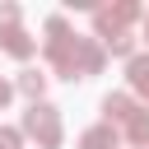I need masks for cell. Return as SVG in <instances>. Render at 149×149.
Masks as SVG:
<instances>
[{"label": "cell", "mask_w": 149, "mask_h": 149, "mask_svg": "<svg viewBox=\"0 0 149 149\" xmlns=\"http://www.w3.org/2000/svg\"><path fill=\"white\" fill-rule=\"evenodd\" d=\"M23 126H28V135H37L47 149H56V144H61V121H56V112H51V107H37V102H33V112L23 116Z\"/></svg>", "instance_id": "obj_1"}, {"label": "cell", "mask_w": 149, "mask_h": 149, "mask_svg": "<svg viewBox=\"0 0 149 149\" xmlns=\"http://www.w3.org/2000/svg\"><path fill=\"white\" fill-rule=\"evenodd\" d=\"M135 14H140L135 5H116V9H98V33H102V37L112 42V37H121V28H126V23L135 19Z\"/></svg>", "instance_id": "obj_2"}, {"label": "cell", "mask_w": 149, "mask_h": 149, "mask_svg": "<svg viewBox=\"0 0 149 149\" xmlns=\"http://www.w3.org/2000/svg\"><path fill=\"white\" fill-rule=\"evenodd\" d=\"M79 149H116V130L112 126H93V130H84Z\"/></svg>", "instance_id": "obj_3"}, {"label": "cell", "mask_w": 149, "mask_h": 149, "mask_svg": "<svg viewBox=\"0 0 149 149\" xmlns=\"http://www.w3.org/2000/svg\"><path fill=\"white\" fill-rule=\"evenodd\" d=\"M102 112H107V126H112V121H130L135 102H130L126 93H116V98H107V102H102Z\"/></svg>", "instance_id": "obj_4"}, {"label": "cell", "mask_w": 149, "mask_h": 149, "mask_svg": "<svg viewBox=\"0 0 149 149\" xmlns=\"http://www.w3.org/2000/svg\"><path fill=\"white\" fill-rule=\"evenodd\" d=\"M5 51L28 56V51H33V37H28V33H19V28H9V33H5Z\"/></svg>", "instance_id": "obj_5"}, {"label": "cell", "mask_w": 149, "mask_h": 149, "mask_svg": "<svg viewBox=\"0 0 149 149\" xmlns=\"http://www.w3.org/2000/svg\"><path fill=\"white\" fill-rule=\"evenodd\" d=\"M130 140H135V144L149 140V112H140V107L130 112Z\"/></svg>", "instance_id": "obj_6"}, {"label": "cell", "mask_w": 149, "mask_h": 149, "mask_svg": "<svg viewBox=\"0 0 149 149\" xmlns=\"http://www.w3.org/2000/svg\"><path fill=\"white\" fill-rule=\"evenodd\" d=\"M130 84L149 93V61H144V56H140V61H130Z\"/></svg>", "instance_id": "obj_7"}, {"label": "cell", "mask_w": 149, "mask_h": 149, "mask_svg": "<svg viewBox=\"0 0 149 149\" xmlns=\"http://www.w3.org/2000/svg\"><path fill=\"white\" fill-rule=\"evenodd\" d=\"M42 84H47V79H42L37 70H23V79H19V88H23V93H33V98L42 93Z\"/></svg>", "instance_id": "obj_8"}, {"label": "cell", "mask_w": 149, "mask_h": 149, "mask_svg": "<svg viewBox=\"0 0 149 149\" xmlns=\"http://www.w3.org/2000/svg\"><path fill=\"white\" fill-rule=\"evenodd\" d=\"M0 149H19V130H0Z\"/></svg>", "instance_id": "obj_9"}, {"label": "cell", "mask_w": 149, "mask_h": 149, "mask_svg": "<svg viewBox=\"0 0 149 149\" xmlns=\"http://www.w3.org/2000/svg\"><path fill=\"white\" fill-rule=\"evenodd\" d=\"M14 19H19V9H14V5H5V9H0V23H14Z\"/></svg>", "instance_id": "obj_10"}, {"label": "cell", "mask_w": 149, "mask_h": 149, "mask_svg": "<svg viewBox=\"0 0 149 149\" xmlns=\"http://www.w3.org/2000/svg\"><path fill=\"white\" fill-rule=\"evenodd\" d=\"M5 102H9V84L0 79V107H5Z\"/></svg>", "instance_id": "obj_11"}]
</instances>
